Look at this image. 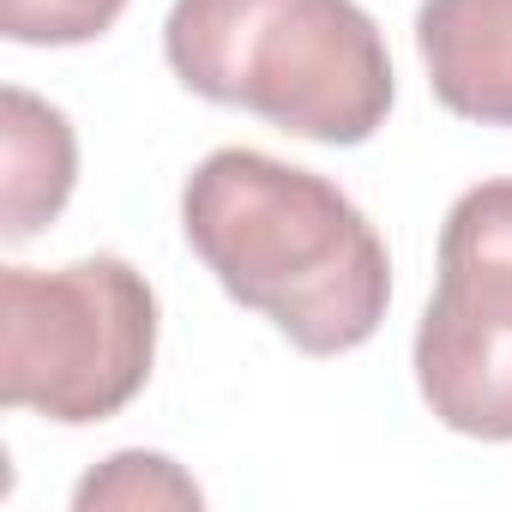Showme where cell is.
I'll list each match as a JSON object with an SVG mask.
<instances>
[{
    "label": "cell",
    "instance_id": "6da1fadb",
    "mask_svg": "<svg viewBox=\"0 0 512 512\" xmlns=\"http://www.w3.org/2000/svg\"><path fill=\"white\" fill-rule=\"evenodd\" d=\"M181 229L229 302L302 356L362 350L392 302V260L344 187L266 151H211L181 187Z\"/></svg>",
    "mask_w": 512,
    "mask_h": 512
},
{
    "label": "cell",
    "instance_id": "7a4b0ae2",
    "mask_svg": "<svg viewBox=\"0 0 512 512\" xmlns=\"http://www.w3.org/2000/svg\"><path fill=\"white\" fill-rule=\"evenodd\" d=\"M163 55L193 97L320 145L374 139L398 91L386 37L356 0H175Z\"/></svg>",
    "mask_w": 512,
    "mask_h": 512
},
{
    "label": "cell",
    "instance_id": "3957f363",
    "mask_svg": "<svg viewBox=\"0 0 512 512\" xmlns=\"http://www.w3.org/2000/svg\"><path fill=\"white\" fill-rule=\"evenodd\" d=\"M157 362V290L115 253L0 272V398L85 428L127 410Z\"/></svg>",
    "mask_w": 512,
    "mask_h": 512
},
{
    "label": "cell",
    "instance_id": "277c9868",
    "mask_svg": "<svg viewBox=\"0 0 512 512\" xmlns=\"http://www.w3.org/2000/svg\"><path fill=\"white\" fill-rule=\"evenodd\" d=\"M416 386L452 434L512 440V181H482L446 211L440 290L416 326Z\"/></svg>",
    "mask_w": 512,
    "mask_h": 512
},
{
    "label": "cell",
    "instance_id": "5b68a950",
    "mask_svg": "<svg viewBox=\"0 0 512 512\" xmlns=\"http://www.w3.org/2000/svg\"><path fill=\"white\" fill-rule=\"evenodd\" d=\"M416 49L452 115L512 127V0H422Z\"/></svg>",
    "mask_w": 512,
    "mask_h": 512
},
{
    "label": "cell",
    "instance_id": "8992f818",
    "mask_svg": "<svg viewBox=\"0 0 512 512\" xmlns=\"http://www.w3.org/2000/svg\"><path fill=\"white\" fill-rule=\"evenodd\" d=\"M0 109H7V127H0V139H7V223H0V235L31 241L43 223L61 217V205L73 193L79 139L55 103L31 97L19 85H7Z\"/></svg>",
    "mask_w": 512,
    "mask_h": 512
},
{
    "label": "cell",
    "instance_id": "52a82bcc",
    "mask_svg": "<svg viewBox=\"0 0 512 512\" xmlns=\"http://www.w3.org/2000/svg\"><path fill=\"white\" fill-rule=\"evenodd\" d=\"M73 506L79 512H163V506H181V512H199L205 494L199 482L163 458V452H115L103 458L79 488H73Z\"/></svg>",
    "mask_w": 512,
    "mask_h": 512
},
{
    "label": "cell",
    "instance_id": "ba28073f",
    "mask_svg": "<svg viewBox=\"0 0 512 512\" xmlns=\"http://www.w3.org/2000/svg\"><path fill=\"white\" fill-rule=\"evenodd\" d=\"M121 13L127 0H0V31L31 49H73L97 43Z\"/></svg>",
    "mask_w": 512,
    "mask_h": 512
}]
</instances>
